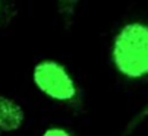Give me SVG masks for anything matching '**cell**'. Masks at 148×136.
<instances>
[{
    "mask_svg": "<svg viewBox=\"0 0 148 136\" xmlns=\"http://www.w3.org/2000/svg\"><path fill=\"white\" fill-rule=\"evenodd\" d=\"M147 120H148V101L142 105V108L131 119V122L126 124V127H125L123 132H122V136H129V135H132V133H134L138 127H141Z\"/></svg>",
    "mask_w": 148,
    "mask_h": 136,
    "instance_id": "5",
    "label": "cell"
},
{
    "mask_svg": "<svg viewBox=\"0 0 148 136\" xmlns=\"http://www.w3.org/2000/svg\"><path fill=\"white\" fill-rule=\"evenodd\" d=\"M43 136H75V135L63 127H50L43 133Z\"/></svg>",
    "mask_w": 148,
    "mask_h": 136,
    "instance_id": "6",
    "label": "cell"
},
{
    "mask_svg": "<svg viewBox=\"0 0 148 136\" xmlns=\"http://www.w3.org/2000/svg\"><path fill=\"white\" fill-rule=\"evenodd\" d=\"M32 79L35 86L50 100L65 104L73 110H81V89L62 63L51 59L38 62L32 70Z\"/></svg>",
    "mask_w": 148,
    "mask_h": 136,
    "instance_id": "2",
    "label": "cell"
},
{
    "mask_svg": "<svg viewBox=\"0 0 148 136\" xmlns=\"http://www.w3.org/2000/svg\"><path fill=\"white\" fill-rule=\"evenodd\" d=\"M57 13L62 19V22L66 27H71L78 15V9L81 5V0H54Z\"/></svg>",
    "mask_w": 148,
    "mask_h": 136,
    "instance_id": "4",
    "label": "cell"
},
{
    "mask_svg": "<svg viewBox=\"0 0 148 136\" xmlns=\"http://www.w3.org/2000/svg\"><path fill=\"white\" fill-rule=\"evenodd\" d=\"M24 122V111L13 100L0 95V132H13Z\"/></svg>",
    "mask_w": 148,
    "mask_h": 136,
    "instance_id": "3",
    "label": "cell"
},
{
    "mask_svg": "<svg viewBox=\"0 0 148 136\" xmlns=\"http://www.w3.org/2000/svg\"><path fill=\"white\" fill-rule=\"evenodd\" d=\"M8 13V5L5 0H0V21H2V18Z\"/></svg>",
    "mask_w": 148,
    "mask_h": 136,
    "instance_id": "7",
    "label": "cell"
},
{
    "mask_svg": "<svg viewBox=\"0 0 148 136\" xmlns=\"http://www.w3.org/2000/svg\"><path fill=\"white\" fill-rule=\"evenodd\" d=\"M112 62L126 79L148 78V22L131 21L120 27L112 42Z\"/></svg>",
    "mask_w": 148,
    "mask_h": 136,
    "instance_id": "1",
    "label": "cell"
}]
</instances>
